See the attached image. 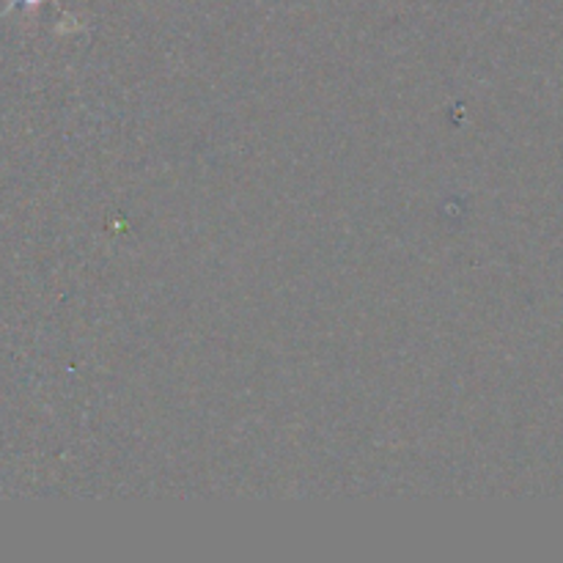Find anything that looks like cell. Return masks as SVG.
Returning <instances> with one entry per match:
<instances>
[{"label":"cell","mask_w":563,"mask_h":563,"mask_svg":"<svg viewBox=\"0 0 563 563\" xmlns=\"http://www.w3.org/2000/svg\"><path fill=\"white\" fill-rule=\"evenodd\" d=\"M22 3H25V5H36V3H42V0H22Z\"/></svg>","instance_id":"cell-1"}]
</instances>
